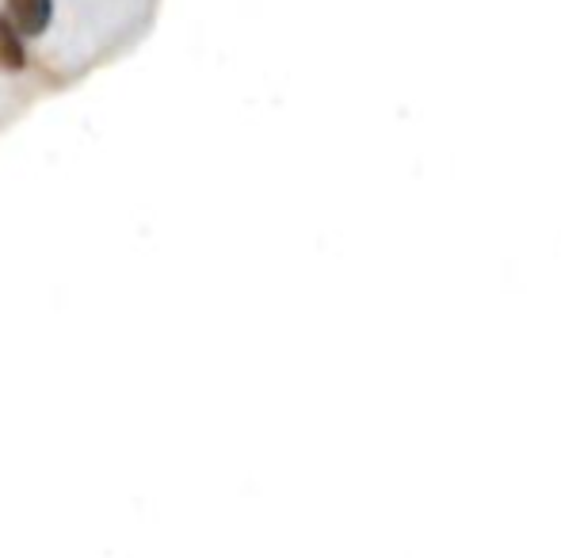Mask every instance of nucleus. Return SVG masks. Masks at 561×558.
<instances>
[{
  "label": "nucleus",
  "mask_w": 561,
  "mask_h": 558,
  "mask_svg": "<svg viewBox=\"0 0 561 558\" xmlns=\"http://www.w3.org/2000/svg\"><path fill=\"white\" fill-rule=\"evenodd\" d=\"M27 66V46H23V35L15 31V23L8 15H0V69L8 73H20Z\"/></svg>",
  "instance_id": "nucleus-2"
},
{
  "label": "nucleus",
  "mask_w": 561,
  "mask_h": 558,
  "mask_svg": "<svg viewBox=\"0 0 561 558\" xmlns=\"http://www.w3.org/2000/svg\"><path fill=\"white\" fill-rule=\"evenodd\" d=\"M8 4V20L15 23L23 38H38L46 35L54 20V0H4Z\"/></svg>",
  "instance_id": "nucleus-1"
}]
</instances>
